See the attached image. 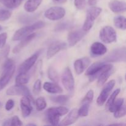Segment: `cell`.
<instances>
[{
	"mask_svg": "<svg viewBox=\"0 0 126 126\" xmlns=\"http://www.w3.org/2000/svg\"><path fill=\"white\" fill-rule=\"evenodd\" d=\"M16 70V65L11 59H6L2 65V71L0 76V91L9 82Z\"/></svg>",
	"mask_w": 126,
	"mask_h": 126,
	"instance_id": "cell-1",
	"label": "cell"
},
{
	"mask_svg": "<svg viewBox=\"0 0 126 126\" xmlns=\"http://www.w3.org/2000/svg\"><path fill=\"white\" fill-rule=\"evenodd\" d=\"M68 112V109L65 107H52L46 111L45 116L47 121L53 126L59 125L60 118L62 116L66 114Z\"/></svg>",
	"mask_w": 126,
	"mask_h": 126,
	"instance_id": "cell-2",
	"label": "cell"
},
{
	"mask_svg": "<svg viewBox=\"0 0 126 126\" xmlns=\"http://www.w3.org/2000/svg\"><path fill=\"white\" fill-rule=\"evenodd\" d=\"M46 26L45 22L43 21H38L35 22L33 24L31 25L27 26V27H23L16 32V33L14 34L12 37V40L13 41H20L22 39L24 38L25 37L27 36L28 35L30 34L33 33L34 31L36 30L41 29L42 28H44Z\"/></svg>",
	"mask_w": 126,
	"mask_h": 126,
	"instance_id": "cell-3",
	"label": "cell"
},
{
	"mask_svg": "<svg viewBox=\"0 0 126 126\" xmlns=\"http://www.w3.org/2000/svg\"><path fill=\"white\" fill-rule=\"evenodd\" d=\"M102 9L100 7L92 6L90 7L87 12L86 18L83 25L82 29L86 32H89L93 27L95 20L100 16Z\"/></svg>",
	"mask_w": 126,
	"mask_h": 126,
	"instance_id": "cell-4",
	"label": "cell"
},
{
	"mask_svg": "<svg viewBox=\"0 0 126 126\" xmlns=\"http://www.w3.org/2000/svg\"><path fill=\"white\" fill-rule=\"evenodd\" d=\"M100 39L106 44H111L116 41L117 34L115 30L110 26H105L100 31Z\"/></svg>",
	"mask_w": 126,
	"mask_h": 126,
	"instance_id": "cell-5",
	"label": "cell"
},
{
	"mask_svg": "<svg viewBox=\"0 0 126 126\" xmlns=\"http://www.w3.org/2000/svg\"><path fill=\"white\" fill-rule=\"evenodd\" d=\"M62 82L66 91L70 93L75 91V79L70 68L66 67L62 75Z\"/></svg>",
	"mask_w": 126,
	"mask_h": 126,
	"instance_id": "cell-6",
	"label": "cell"
},
{
	"mask_svg": "<svg viewBox=\"0 0 126 126\" xmlns=\"http://www.w3.org/2000/svg\"><path fill=\"white\" fill-rule=\"evenodd\" d=\"M107 62H125L126 60V49L123 47L111 52L105 59Z\"/></svg>",
	"mask_w": 126,
	"mask_h": 126,
	"instance_id": "cell-7",
	"label": "cell"
},
{
	"mask_svg": "<svg viewBox=\"0 0 126 126\" xmlns=\"http://www.w3.org/2000/svg\"><path fill=\"white\" fill-rule=\"evenodd\" d=\"M105 64L106 63L103 62H97L92 64L87 69L85 75L89 76L90 82L95 81L98 78Z\"/></svg>",
	"mask_w": 126,
	"mask_h": 126,
	"instance_id": "cell-8",
	"label": "cell"
},
{
	"mask_svg": "<svg viewBox=\"0 0 126 126\" xmlns=\"http://www.w3.org/2000/svg\"><path fill=\"white\" fill-rule=\"evenodd\" d=\"M65 9L59 6H54L50 7L44 12V16L46 18L50 20H59L63 18L65 16Z\"/></svg>",
	"mask_w": 126,
	"mask_h": 126,
	"instance_id": "cell-9",
	"label": "cell"
},
{
	"mask_svg": "<svg viewBox=\"0 0 126 126\" xmlns=\"http://www.w3.org/2000/svg\"><path fill=\"white\" fill-rule=\"evenodd\" d=\"M116 82L114 80H111L107 82L103 87L102 92H100L97 100V103L98 106H102L105 104L107 98L109 97L110 94L115 86Z\"/></svg>",
	"mask_w": 126,
	"mask_h": 126,
	"instance_id": "cell-10",
	"label": "cell"
},
{
	"mask_svg": "<svg viewBox=\"0 0 126 126\" xmlns=\"http://www.w3.org/2000/svg\"><path fill=\"white\" fill-rule=\"evenodd\" d=\"M87 32L82 29L75 30L70 32L68 35V43L70 47H73L80 41L87 34Z\"/></svg>",
	"mask_w": 126,
	"mask_h": 126,
	"instance_id": "cell-11",
	"label": "cell"
},
{
	"mask_svg": "<svg viewBox=\"0 0 126 126\" xmlns=\"http://www.w3.org/2000/svg\"><path fill=\"white\" fill-rule=\"evenodd\" d=\"M7 95H22L30 97L31 94L30 90L24 85L16 84L14 86H11L6 91Z\"/></svg>",
	"mask_w": 126,
	"mask_h": 126,
	"instance_id": "cell-12",
	"label": "cell"
},
{
	"mask_svg": "<svg viewBox=\"0 0 126 126\" xmlns=\"http://www.w3.org/2000/svg\"><path fill=\"white\" fill-rule=\"evenodd\" d=\"M67 47V44L63 41H54L51 43L49 46V48L47 52V58L48 59H50L52 58L53 57L55 56L57 53L61 51L62 50L65 49Z\"/></svg>",
	"mask_w": 126,
	"mask_h": 126,
	"instance_id": "cell-13",
	"label": "cell"
},
{
	"mask_svg": "<svg viewBox=\"0 0 126 126\" xmlns=\"http://www.w3.org/2000/svg\"><path fill=\"white\" fill-rule=\"evenodd\" d=\"M113 66L111 64H107L104 65L102 71L100 73L99 76H98V81H97V86L98 87L103 86L107 80L108 79L110 75H111L112 71H113Z\"/></svg>",
	"mask_w": 126,
	"mask_h": 126,
	"instance_id": "cell-14",
	"label": "cell"
},
{
	"mask_svg": "<svg viewBox=\"0 0 126 126\" xmlns=\"http://www.w3.org/2000/svg\"><path fill=\"white\" fill-rule=\"evenodd\" d=\"M31 99L32 96H23L20 100V109L22 116L24 118L29 116L33 110Z\"/></svg>",
	"mask_w": 126,
	"mask_h": 126,
	"instance_id": "cell-15",
	"label": "cell"
},
{
	"mask_svg": "<svg viewBox=\"0 0 126 126\" xmlns=\"http://www.w3.org/2000/svg\"><path fill=\"white\" fill-rule=\"evenodd\" d=\"M39 52H37L36 53L32 55L30 57H29L27 60H25L18 67V70H17L18 73L28 72V71L33 67V66L34 65L36 62L38 56H39Z\"/></svg>",
	"mask_w": 126,
	"mask_h": 126,
	"instance_id": "cell-16",
	"label": "cell"
},
{
	"mask_svg": "<svg viewBox=\"0 0 126 126\" xmlns=\"http://www.w3.org/2000/svg\"><path fill=\"white\" fill-rule=\"evenodd\" d=\"M90 63L91 60L89 58L86 57L76 60L74 63V68L76 74L79 75L82 74L88 67Z\"/></svg>",
	"mask_w": 126,
	"mask_h": 126,
	"instance_id": "cell-17",
	"label": "cell"
},
{
	"mask_svg": "<svg viewBox=\"0 0 126 126\" xmlns=\"http://www.w3.org/2000/svg\"><path fill=\"white\" fill-rule=\"evenodd\" d=\"M78 110L75 108V109H73L72 110L69 112L67 116L65 117V118L62 121L60 124H59V125L63 126L71 125L78 120Z\"/></svg>",
	"mask_w": 126,
	"mask_h": 126,
	"instance_id": "cell-18",
	"label": "cell"
},
{
	"mask_svg": "<svg viewBox=\"0 0 126 126\" xmlns=\"http://www.w3.org/2000/svg\"><path fill=\"white\" fill-rule=\"evenodd\" d=\"M107 49L105 46L99 42H95L91 47V54L92 57L102 56L105 54Z\"/></svg>",
	"mask_w": 126,
	"mask_h": 126,
	"instance_id": "cell-19",
	"label": "cell"
},
{
	"mask_svg": "<svg viewBox=\"0 0 126 126\" xmlns=\"http://www.w3.org/2000/svg\"><path fill=\"white\" fill-rule=\"evenodd\" d=\"M36 33H32L30 34L27 36L25 37L24 38L21 39V41L17 46H16L13 49V50H12L13 53L17 54V53L20 52L28 44H29L30 43L36 38Z\"/></svg>",
	"mask_w": 126,
	"mask_h": 126,
	"instance_id": "cell-20",
	"label": "cell"
},
{
	"mask_svg": "<svg viewBox=\"0 0 126 126\" xmlns=\"http://www.w3.org/2000/svg\"><path fill=\"white\" fill-rule=\"evenodd\" d=\"M108 6L111 11L116 14L123 13L126 10V2L119 0H111L108 3Z\"/></svg>",
	"mask_w": 126,
	"mask_h": 126,
	"instance_id": "cell-21",
	"label": "cell"
},
{
	"mask_svg": "<svg viewBox=\"0 0 126 126\" xmlns=\"http://www.w3.org/2000/svg\"><path fill=\"white\" fill-rule=\"evenodd\" d=\"M43 89L48 93L53 94H60L63 92V89L60 86L57 84V83L55 82H46L43 84Z\"/></svg>",
	"mask_w": 126,
	"mask_h": 126,
	"instance_id": "cell-22",
	"label": "cell"
},
{
	"mask_svg": "<svg viewBox=\"0 0 126 126\" xmlns=\"http://www.w3.org/2000/svg\"><path fill=\"white\" fill-rule=\"evenodd\" d=\"M43 0H28L24 4V9L26 12H33L38 8Z\"/></svg>",
	"mask_w": 126,
	"mask_h": 126,
	"instance_id": "cell-23",
	"label": "cell"
},
{
	"mask_svg": "<svg viewBox=\"0 0 126 126\" xmlns=\"http://www.w3.org/2000/svg\"><path fill=\"white\" fill-rule=\"evenodd\" d=\"M22 1V0H0V2L7 8L14 9L20 5Z\"/></svg>",
	"mask_w": 126,
	"mask_h": 126,
	"instance_id": "cell-24",
	"label": "cell"
},
{
	"mask_svg": "<svg viewBox=\"0 0 126 126\" xmlns=\"http://www.w3.org/2000/svg\"><path fill=\"white\" fill-rule=\"evenodd\" d=\"M30 76L27 73H18L16 78V84L25 85L29 81Z\"/></svg>",
	"mask_w": 126,
	"mask_h": 126,
	"instance_id": "cell-25",
	"label": "cell"
},
{
	"mask_svg": "<svg viewBox=\"0 0 126 126\" xmlns=\"http://www.w3.org/2000/svg\"><path fill=\"white\" fill-rule=\"evenodd\" d=\"M114 25L117 28L125 30L126 26V18L124 16H119L114 18Z\"/></svg>",
	"mask_w": 126,
	"mask_h": 126,
	"instance_id": "cell-26",
	"label": "cell"
},
{
	"mask_svg": "<svg viewBox=\"0 0 126 126\" xmlns=\"http://www.w3.org/2000/svg\"><path fill=\"white\" fill-rule=\"evenodd\" d=\"M50 99L54 103L61 105H64L68 103L70 100V97L68 95H58L50 97Z\"/></svg>",
	"mask_w": 126,
	"mask_h": 126,
	"instance_id": "cell-27",
	"label": "cell"
},
{
	"mask_svg": "<svg viewBox=\"0 0 126 126\" xmlns=\"http://www.w3.org/2000/svg\"><path fill=\"white\" fill-rule=\"evenodd\" d=\"M81 103H82V105L78 110L79 116L86 117L89 114V111L90 105H91V103L86 102H83Z\"/></svg>",
	"mask_w": 126,
	"mask_h": 126,
	"instance_id": "cell-28",
	"label": "cell"
},
{
	"mask_svg": "<svg viewBox=\"0 0 126 126\" xmlns=\"http://www.w3.org/2000/svg\"><path fill=\"white\" fill-rule=\"evenodd\" d=\"M47 75L49 78L55 83H58L59 81V76L57 71L54 68L49 67L47 70Z\"/></svg>",
	"mask_w": 126,
	"mask_h": 126,
	"instance_id": "cell-29",
	"label": "cell"
},
{
	"mask_svg": "<svg viewBox=\"0 0 126 126\" xmlns=\"http://www.w3.org/2000/svg\"><path fill=\"white\" fill-rule=\"evenodd\" d=\"M72 23L69 21H64V22H59L55 28V32H62L65 30L69 29L72 27Z\"/></svg>",
	"mask_w": 126,
	"mask_h": 126,
	"instance_id": "cell-30",
	"label": "cell"
},
{
	"mask_svg": "<svg viewBox=\"0 0 126 126\" xmlns=\"http://www.w3.org/2000/svg\"><path fill=\"white\" fill-rule=\"evenodd\" d=\"M124 103V98H119L117 99L116 100H114L113 104L110 107L108 110L111 113H114L115 111H116L119 107H121Z\"/></svg>",
	"mask_w": 126,
	"mask_h": 126,
	"instance_id": "cell-31",
	"label": "cell"
},
{
	"mask_svg": "<svg viewBox=\"0 0 126 126\" xmlns=\"http://www.w3.org/2000/svg\"><path fill=\"white\" fill-rule=\"evenodd\" d=\"M35 103L37 110L39 111L44 110L47 107L46 101L45 98L43 97H38L36 100Z\"/></svg>",
	"mask_w": 126,
	"mask_h": 126,
	"instance_id": "cell-32",
	"label": "cell"
},
{
	"mask_svg": "<svg viewBox=\"0 0 126 126\" xmlns=\"http://www.w3.org/2000/svg\"><path fill=\"white\" fill-rule=\"evenodd\" d=\"M38 17V15H33V16H30V15H23L19 17V22L22 23H27L34 21Z\"/></svg>",
	"mask_w": 126,
	"mask_h": 126,
	"instance_id": "cell-33",
	"label": "cell"
},
{
	"mask_svg": "<svg viewBox=\"0 0 126 126\" xmlns=\"http://www.w3.org/2000/svg\"><path fill=\"white\" fill-rule=\"evenodd\" d=\"M120 89H117L115 90V91L113 92V94L111 95L109 99L108 100L107 103H106V109H107V110H108V108H110V107L113 104V102H114V100H115L116 98V97L118 95L119 92H120Z\"/></svg>",
	"mask_w": 126,
	"mask_h": 126,
	"instance_id": "cell-34",
	"label": "cell"
},
{
	"mask_svg": "<svg viewBox=\"0 0 126 126\" xmlns=\"http://www.w3.org/2000/svg\"><path fill=\"white\" fill-rule=\"evenodd\" d=\"M10 51V46L6 45L1 48V50H0V62L2 61L4 59H7V56L9 55V53Z\"/></svg>",
	"mask_w": 126,
	"mask_h": 126,
	"instance_id": "cell-35",
	"label": "cell"
},
{
	"mask_svg": "<svg viewBox=\"0 0 126 126\" xmlns=\"http://www.w3.org/2000/svg\"><path fill=\"white\" fill-rule=\"evenodd\" d=\"M12 12L7 9H0V22H4L9 19Z\"/></svg>",
	"mask_w": 126,
	"mask_h": 126,
	"instance_id": "cell-36",
	"label": "cell"
},
{
	"mask_svg": "<svg viewBox=\"0 0 126 126\" xmlns=\"http://www.w3.org/2000/svg\"><path fill=\"white\" fill-rule=\"evenodd\" d=\"M113 113H114V117L115 118H121L124 117L126 113V107L124 103Z\"/></svg>",
	"mask_w": 126,
	"mask_h": 126,
	"instance_id": "cell-37",
	"label": "cell"
},
{
	"mask_svg": "<svg viewBox=\"0 0 126 126\" xmlns=\"http://www.w3.org/2000/svg\"><path fill=\"white\" fill-rule=\"evenodd\" d=\"M41 91V81L40 79H37L33 85V92L34 95H37L40 93Z\"/></svg>",
	"mask_w": 126,
	"mask_h": 126,
	"instance_id": "cell-38",
	"label": "cell"
},
{
	"mask_svg": "<svg viewBox=\"0 0 126 126\" xmlns=\"http://www.w3.org/2000/svg\"><path fill=\"white\" fill-rule=\"evenodd\" d=\"M94 96V91L92 90H89V91L87 92V93L86 94V95H85L84 98L82 99V102H89L91 103L93 100Z\"/></svg>",
	"mask_w": 126,
	"mask_h": 126,
	"instance_id": "cell-39",
	"label": "cell"
},
{
	"mask_svg": "<svg viewBox=\"0 0 126 126\" xmlns=\"http://www.w3.org/2000/svg\"><path fill=\"white\" fill-rule=\"evenodd\" d=\"M22 125L23 124H22V121L17 116H14L11 119H10V126H17Z\"/></svg>",
	"mask_w": 126,
	"mask_h": 126,
	"instance_id": "cell-40",
	"label": "cell"
},
{
	"mask_svg": "<svg viewBox=\"0 0 126 126\" xmlns=\"http://www.w3.org/2000/svg\"><path fill=\"white\" fill-rule=\"evenodd\" d=\"M74 4L75 6L78 9H83L85 7L86 4V0H75L74 1Z\"/></svg>",
	"mask_w": 126,
	"mask_h": 126,
	"instance_id": "cell-41",
	"label": "cell"
},
{
	"mask_svg": "<svg viewBox=\"0 0 126 126\" xmlns=\"http://www.w3.org/2000/svg\"><path fill=\"white\" fill-rule=\"evenodd\" d=\"M7 34L6 33H2L0 34V49L4 46L7 40Z\"/></svg>",
	"mask_w": 126,
	"mask_h": 126,
	"instance_id": "cell-42",
	"label": "cell"
},
{
	"mask_svg": "<svg viewBox=\"0 0 126 126\" xmlns=\"http://www.w3.org/2000/svg\"><path fill=\"white\" fill-rule=\"evenodd\" d=\"M15 102L12 99H9L7 101L5 105V108L7 111H11L14 107Z\"/></svg>",
	"mask_w": 126,
	"mask_h": 126,
	"instance_id": "cell-43",
	"label": "cell"
},
{
	"mask_svg": "<svg viewBox=\"0 0 126 126\" xmlns=\"http://www.w3.org/2000/svg\"><path fill=\"white\" fill-rule=\"evenodd\" d=\"M98 0H88V3L90 6H95L97 4Z\"/></svg>",
	"mask_w": 126,
	"mask_h": 126,
	"instance_id": "cell-44",
	"label": "cell"
},
{
	"mask_svg": "<svg viewBox=\"0 0 126 126\" xmlns=\"http://www.w3.org/2000/svg\"><path fill=\"white\" fill-rule=\"evenodd\" d=\"M54 2L58 4H61V3H64L66 1V0H52Z\"/></svg>",
	"mask_w": 126,
	"mask_h": 126,
	"instance_id": "cell-45",
	"label": "cell"
},
{
	"mask_svg": "<svg viewBox=\"0 0 126 126\" xmlns=\"http://www.w3.org/2000/svg\"><path fill=\"white\" fill-rule=\"evenodd\" d=\"M111 125H120V126H122V125H125V124H122V123H120V124H111Z\"/></svg>",
	"mask_w": 126,
	"mask_h": 126,
	"instance_id": "cell-46",
	"label": "cell"
},
{
	"mask_svg": "<svg viewBox=\"0 0 126 126\" xmlns=\"http://www.w3.org/2000/svg\"><path fill=\"white\" fill-rule=\"evenodd\" d=\"M27 126H36V124H28Z\"/></svg>",
	"mask_w": 126,
	"mask_h": 126,
	"instance_id": "cell-47",
	"label": "cell"
},
{
	"mask_svg": "<svg viewBox=\"0 0 126 126\" xmlns=\"http://www.w3.org/2000/svg\"><path fill=\"white\" fill-rule=\"evenodd\" d=\"M2 27H1V25H0V32H1V30H2Z\"/></svg>",
	"mask_w": 126,
	"mask_h": 126,
	"instance_id": "cell-48",
	"label": "cell"
},
{
	"mask_svg": "<svg viewBox=\"0 0 126 126\" xmlns=\"http://www.w3.org/2000/svg\"><path fill=\"white\" fill-rule=\"evenodd\" d=\"M0 106H1V103H0Z\"/></svg>",
	"mask_w": 126,
	"mask_h": 126,
	"instance_id": "cell-49",
	"label": "cell"
}]
</instances>
